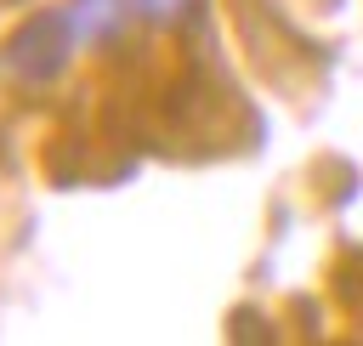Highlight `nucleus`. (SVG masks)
<instances>
[{"mask_svg":"<svg viewBox=\"0 0 363 346\" xmlns=\"http://www.w3.org/2000/svg\"><path fill=\"white\" fill-rule=\"evenodd\" d=\"M74 23H68V6L62 11H40V17H28L17 34H11V45H6V74L11 79H23V85H51L57 74H62V62L74 57Z\"/></svg>","mask_w":363,"mask_h":346,"instance_id":"1","label":"nucleus"},{"mask_svg":"<svg viewBox=\"0 0 363 346\" xmlns=\"http://www.w3.org/2000/svg\"><path fill=\"white\" fill-rule=\"evenodd\" d=\"M136 0H68V23H74V40L79 45H96V40H113L125 28Z\"/></svg>","mask_w":363,"mask_h":346,"instance_id":"2","label":"nucleus"},{"mask_svg":"<svg viewBox=\"0 0 363 346\" xmlns=\"http://www.w3.org/2000/svg\"><path fill=\"white\" fill-rule=\"evenodd\" d=\"M193 6H199V0H136V11H142L147 23H159V28L187 23V17H193Z\"/></svg>","mask_w":363,"mask_h":346,"instance_id":"3","label":"nucleus"}]
</instances>
